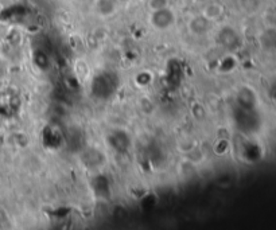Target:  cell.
Listing matches in <instances>:
<instances>
[{"instance_id": "obj_4", "label": "cell", "mask_w": 276, "mask_h": 230, "mask_svg": "<svg viewBox=\"0 0 276 230\" xmlns=\"http://www.w3.org/2000/svg\"><path fill=\"white\" fill-rule=\"evenodd\" d=\"M209 25H210V21H208L203 15H199L190 21L189 28L193 34H205L209 30Z\"/></svg>"}, {"instance_id": "obj_1", "label": "cell", "mask_w": 276, "mask_h": 230, "mask_svg": "<svg viewBox=\"0 0 276 230\" xmlns=\"http://www.w3.org/2000/svg\"><path fill=\"white\" fill-rule=\"evenodd\" d=\"M175 21H177V15L171 10V7H166V8H162V10L158 11H152L151 14H150V23H151L152 27L155 30H159V31L168 30L170 27L175 25Z\"/></svg>"}, {"instance_id": "obj_5", "label": "cell", "mask_w": 276, "mask_h": 230, "mask_svg": "<svg viewBox=\"0 0 276 230\" xmlns=\"http://www.w3.org/2000/svg\"><path fill=\"white\" fill-rule=\"evenodd\" d=\"M166 7H170V0H148L147 1V8L150 10V12L166 8Z\"/></svg>"}, {"instance_id": "obj_2", "label": "cell", "mask_w": 276, "mask_h": 230, "mask_svg": "<svg viewBox=\"0 0 276 230\" xmlns=\"http://www.w3.org/2000/svg\"><path fill=\"white\" fill-rule=\"evenodd\" d=\"M119 3L117 0H94L93 10L100 16H112L117 11Z\"/></svg>"}, {"instance_id": "obj_3", "label": "cell", "mask_w": 276, "mask_h": 230, "mask_svg": "<svg viewBox=\"0 0 276 230\" xmlns=\"http://www.w3.org/2000/svg\"><path fill=\"white\" fill-rule=\"evenodd\" d=\"M201 15L205 16L210 22L217 21V19H220L221 16L224 15V7L220 4L219 1H210V3H208L203 7Z\"/></svg>"}]
</instances>
